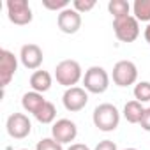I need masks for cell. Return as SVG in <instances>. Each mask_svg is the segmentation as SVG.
Returning a JSON list of instances; mask_svg holds the SVG:
<instances>
[{"mask_svg":"<svg viewBox=\"0 0 150 150\" xmlns=\"http://www.w3.org/2000/svg\"><path fill=\"white\" fill-rule=\"evenodd\" d=\"M92 122L94 125L103 131V132H111L118 127L120 124V111L115 104L111 103H103L99 106H96L94 113H92Z\"/></svg>","mask_w":150,"mask_h":150,"instance_id":"cell-1","label":"cell"},{"mask_svg":"<svg viewBox=\"0 0 150 150\" xmlns=\"http://www.w3.org/2000/svg\"><path fill=\"white\" fill-rule=\"evenodd\" d=\"M55 78H57V83L65 88L76 87L78 81L83 80V71H81L80 62L72 60V58H65L58 62L55 67Z\"/></svg>","mask_w":150,"mask_h":150,"instance_id":"cell-2","label":"cell"},{"mask_svg":"<svg viewBox=\"0 0 150 150\" xmlns=\"http://www.w3.org/2000/svg\"><path fill=\"white\" fill-rule=\"evenodd\" d=\"M85 90L90 94H104L110 87V74L101 65H92L83 74Z\"/></svg>","mask_w":150,"mask_h":150,"instance_id":"cell-3","label":"cell"},{"mask_svg":"<svg viewBox=\"0 0 150 150\" xmlns=\"http://www.w3.org/2000/svg\"><path fill=\"white\" fill-rule=\"evenodd\" d=\"M113 32L120 42H134L139 35V21L132 14L117 18L113 20Z\"/></svg>","mask_w":150,"mask_h":150,"instance_id":"cell-4","label":"cell"},{"mask_svg":"<svg viewBox=\"0 0 150 150\" xmlns=\"http://www.w3.org/2000/svg\"><path fill=\"white\" fill-rule=\"evenodd\" d=\"M113 83L117 87H129L138 81V67L131 60H118L113 65Z\"/></svg>","mask_w":150,"mask_h":150,"instance_id":"cell-5","label":"cell"},{"mask_svg":"<svg viewBox=\"0 0 150 150\" xmlns=\"http://www.w3.org/2000/svg\"><path fill=\"white\" fill-rule=\"evenodd\" d=\"M6 9H7L9 21L18 25V27L28 25L32 21V18H34L32 9H30L27 0H7V2H6Z\"/></svg>","mask_w":150,"mask_h":150,"instance_id":"cell-6","label":"cell"},{"mask_svg":"<svg viewBox=\"0 0 150 150\" xmlns=\"http://www.w3.org/2000/svg\"><path fill=\"white\" fill-rule=\"evenodd\" d=\"M7 134L14 139H25L32 132V122L25 113H13L6 122Z\"/></svg>","mask_w":150,"mask_h":150,"instance_id":"cell-7","label":"cell"},{"mask_svg":"<svg viewBox=\"0 0 150 150\" xmlns=\"http://www.w3.org/2000/svg\"><path fill=\"white\" fill-rule=\"evenodd\" d=\"M62 103L64 108L71 113H78L81 111L87 103H88V92L81 87H72V88H65L64 96H62Z\"/></svg>","mask_w":150,"mask_h":150,"instance_id":"cell-8","label":"cell"},{"mask_svg":"<svg viewBox=\"0 0 150 150\" xmlns=\"http://www.w3.org/2000/svg\"><path fill=\"white\" fill-rule=\"evenodd\" d=\"M76 136H78V125L69 118H60L51 127V138H55L62 145L74 141Z\"/></svg>","mask_w":150,"mask_h":150,"instance_id":"cell-9","label":"cell"},{"mask_svg":"<svg viewBox=\"0 0 150 150\" xmlns=\"http://www.w3.org/2000/svg\"><path fill=\"white\" fill-rule=\"evenodd\" d=\"M57 25H58L60 32H64V34H69V35L71 34H76L81 28V14L76 9L67 7L62 13H58Z\"/></svg>","mask_w":150,"mask_h":150,"instance_id":"cell-10","label":"cell"},{"mask_svg":"<svg viewBox=\"0 0 150 150\" xmlns=\"http://www.w3.org/2000/svg\"><path fill=\"white\" fill-rule=\"evenodd\" d=\"M18 71V58L13 51L9 50H0V80H2V87L6 88L14 74Z\"/></svg>","mask_w":150,"mask_h":150,"instance_id":"cell-11","label":"cell"},{"mask_svg":"<svg viewBox=\"0 0 150 150\" xmlns=\"http://www.w3.org/2000/svg\"><path fill=\"white\" fill-rule=\"evenodd\" d=\"M20 60L23 64V67L30 69V71H37L44 60V55H42V50L37 46V44H25L21 46L20 50Z\"/></svg>","mask_w":150,"mask_h":150,"instance_id":"cell-12","label":"cell"},{"mask_svg":"<svg viewBox=\"0 0 150 150\" xmlns=\"http://www.w3.org/2000/svg\"><path fill=\"white\" fill-rule=\"evenodd\" d=\"M30 87L34 92L44 94L51 88V74L48 71H34L30 76Z\"/></svg>","mask_w":150,"mask_h":150,"instance_id":"cell-13","label":"cell"},{"mask_svg":"<svg viewBox=\"0 0 150 150\" xmlns=\"http://www.w3.org/2000/svg\"><path fill=\"white\" fill-rule=\"evenodd\" d=\"M44 103H46V99L42 97V94L34 92V90L23 94V97H21V106H23V110L28 111V113H32V115H35V113L42 108Z\"/></svg>","mask_w":150,"mask_h":150,"instance_id":"cell-14","label":"cell"},{"mask_svg":"<svg viewBox=\"0 0 150 150\" xmlns=\"http://www.w3.org/2000/svg\"><path fill=\"white\" fill-rule=\"evenodd\" d=\"M143 111H145L143 104L134 99V101L125 103L122 115H124V118H125L129 124H139V120H141V117H143Z\"/></svg>","mask_w":150,"mask_h":150,"instance_id":"cell-15","label":"cell"},{"mask_svg":"<svg viewBox=\"0 0 150 150\" xmlns=\"http://www.w3.org/2000/svg\"><path fill=\"white\" fill-rule=\"evenodd\" d=\"M34 117H35V120H37L39 124H55V118H57V108H55L53 103L46 101V103L42 104V108H41Z\"/></svg>","mask_w":150,"mask_h":150,"instance_id":"cell-16","label":"cell"},{"mask_svg":"<svg viewBox=\"0 0 150 150\" xmlns=\"http://www.w3.org/2000/svg\"><path fill=\"white\" fill-rule=\"evenodd\" d=\"M108 11L113 16V20H117V18L129 16L131 6H129V2H125V0H110L108 2Z\"/></svg>","mask_w":150,"mask_h":150,"instance_id":"cell-17","label":"cell"},{"mask_svg":"<svg viewBox=\"0 0 150 150\" xmlns=\"http://www.w3.org/2000/svg\"><path fill=\"white\" fill-rule=\"evenodd\" d=\"M132 14L138 21L150 23V0H136L132 4Z\"/></svg>","mask_w":150,"mask_h":150,"instance_id":"cell-18","label":"cell"},{"mask_svg":"<svg viewBox=\"0 0 150 150\" xmlns=\"http://www.w3.org/2000/svg\"><path fill=\"white\" fill-rule=\"evenodd\" d=\"M132 94H134V99L138 103H141V104L148 103L150 101V81H138L134 85Z\"/></svg>","mask_w":150,"mask_h":150,"instance_id":"cell-19","label":"cell"},{"mask_svg":"<svg viewBox=\"0 0 150 150\" xmlns=\"http://www.w3.org/2000/svg\"><path fill=\"white\" fill-rule=\"evenodd\" d=\"M35 150H64V145L58 143L55 138H42L41 141H37Z\"/></svg>","mask_w":150,"mask_h":150,"instance_id":"cell-20","label":"cell"},{"mask_svg":"<svg viewBox=\"0 0 150 150\" xmlns=\"http://www.w3.org/2000/svg\"><path fill=\"white\" fill-rule=\"evenodd\" d=\"M42 6L48 11H57V13H62L64 9L71 7L69 6V0H42Z\"/></svg>","mask_w":150,"mask_h":150,"instance_id":"cell-21","label":"cell"},{"mask_svg":"<svg viewBox=\"0 0 150 150\" xmlns=\"http://www.w3.org/2000/svg\"><path fill=\"white\" fill-rule=\"evenodd\" d=\"M96 7V0H74L72 2V9H76L80 14L88 13Z\"/></svg>","mask_w":150,"mask_h":150,"instance_id":"cell-22","label":"cell"},{"mask_svg":"<svg viewBox=\"0 0 150 150\" xmlns=\"http://www.w3.org/2000/svg\"><path fill=\"white\" fill-rule=\"evenodd\" d=\"M94 150H118V148H117V143H115V141H111V139H103V141H99V143L96 145Z\"/></svg>","mask_w":150,"mask_h":150,"instance_id":"cell-23","label":"cell"},{"mask_svg":"<svg viewBox=\"0 0 150 150\" xmlns=\"http://www.w3.org/2000/svg\"><path fill=\"white\" fill-rule=\"evenodd\" d=\"M139 125H141L143 131L150 132V108H145L143 117H141V120H139Z\"/></svg>","mask_w":150,"mask_h":150,"instance_id":"cell-24","label":"cell"},{"mask_svg":"<svg viewBox=\"0 0 150 150\" xmlns=\"http://www.w3.org/2000/svg\"><path fill=\"white\" fill-rule=\"evenodd\" d=\"M67 150H90L87 145H83V143H72Z\"/></svg>","mask_w":150,"mask_h":150,"instance_id":"cell-25","label":"cell"},{"mask_svg":"<svg viewBox=\"0 0 150 150\" xmlns=\"http://www.w3.org/2000/svg\"><path fill=\"white\" fill-rule=\"evenodd\" d=\"M143 35H145V41L150 44V23L146 25V28H145V32H143Z\"/></svg>","mask_w":150,"mask_h":150,"instance_id":"cell-26","label":"cell"},{"mask_svg":"<svg viewBox=\"0 0 150 150\" xmlns=\"http://www.w3.org/2000/svg\"><path fill=\"white\" fill-rule=\"evenodd\" d=\"M124 150H138V148H132V146H131V148H124Z\"/></svg>","mask_w":150,"mask_h":150,"instance_id":"cell-27","label":"cell"},{"mask_svg":"<svg viewBox=\"0 0 150 150\" xmlns=\"http://www.w3.org/2000/svg\"><path fill=\"white\" fill-rule=\"evenodd\" d=\"M20 150H28V148H20Z\"/></svg>","mask_w":150,"mask_h":150,"instance_id":"cell-28","label":"cell"}]
</instances>
